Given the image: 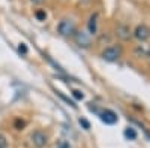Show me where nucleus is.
Listing matches in <instances>:
<instances>
[{
	"label": "nucleus",
	"instance_id": "obj_1",
	"mask_svg": "<svg viewBox=\"0 0 150 148\" xmlns=\"http://www.w3.org/2000/svg\"><path fill=\"white\" fill-rule=\"evenodd\" d=\"M77 32V24L72 18H62L57 24V33L62 38H72Z\"/></svg>",
	"mask_w": 150,
	"mask_h": 148
},
{
	"label": "nucleus",
	"instance_id": "obj_2",
	"mask_svg": "<svg viewBox=\"0 0 150 148\" xmlns=\"http://www.w3.org/2000/svg\"><path fill=\"white\" fill-rule=\"evenodd\" d=\"M122 54H123V49L120 45H110L102 49L101 57H102V60L108 61V63H114V61H117L122 57Z\"/></svg>",
	"mask_w": 150,
	"mask_h": 148
},
{
	"label": "nucleus",
	"instance_id": "obj_3",
	"mask_svg": "<svg viewBox=\"0 0 150 148\" xmlns=\"http://www.w3.org/2000/svg\"><path fill=\"white\" fill-rule=\"evenodd\" d=\"M48 133L42 129H36L30 133V142L35 148H45L48 145Z\"/></svg>",
	"mask_w": 150,
	"mask_h": 148
},
{
	"label": "nucleus",
	"instance_id": "obj_4",
	"mask_svg": "<svg viewBox=\"0 0 150 148\" xmlns=\"http://www.w3.org/2000/svg\"><path fill=\"white\" fill-rule=\"evenodd\" d=\"M72 39H74L75 43H77V46H80V48L87 49V48L92 46V34L87 30H78L77 29L75 34L72 36Z\"/></svg>",
	"mask_w": 150,
	"mask_h": 148
},
{
	"label": "nucleus",
	"instance_id": "obj_5",
	"mask_svg": "<svg viewBox=\"0 0 150 148\" xmlns=\"http://www.w3.org/2000/svg\"><path fill=\"white\" fill-rule=\"evenodd\" d=\"M132 36L137 39V41H140V42H146L150 39V27L147 26V24H138L134 32H132Z\"/></svg>",
	"mask_w": 150,
	"mask_h": 148
},
{
	"label": "nucleus",
	"instance_id": "obj_6",
	"mask_svg": "<svg viewBox=\"0 0 150 148\" xmlns=\"http://www.w3.org/2000/svg\"><path fill=\"white\" fill-rule=\"evenodd\" d=\"M114 34H116V38L120 39V41H129L131 39V36H132V32L129 29L128 24H117L116 29H114Z\"/></svg>",
	"mask_w": 150,
	"mask_h": 148
},
{
	"label": "nucleus",
	"instance_id": "obj_7",
	"mask_svg": "<svg viewBox=\"0 0 150 148\" xmlns=\"http://www.w3.org/2000/svg\"><path fill=\"white\" fill-rule=\"evenodd\" d=\"M98 115L101 118L105 124H116L117 123V114L111 109H102V111H98Z\"/></svg>",
	"mask_w": 150,
	"mask_h": 148
},
{
	"label": "nucleus",
	"instance_id": "obj_8",
	"mask_svg": "<svg viewBox=\"0 0 150 148\" xmlns=\"http://www.w3.org/2000/svg\"><path fill=\"white\" fill-rule=\"evenodd\" d=\"M98 12H95V14H92L89 17V21H87V32H89L92 36H95L98 33Z\"/></svg>",
	"mask_w": 150,
	"mask_h": 148
},
{
	"label": "nucleus",
	"instance_id": "obj_9",
	"mask_svg": "<svg viewBox=\"0 0 150 148\" xmlns=\"http://www.w3.org/2000/svg\"><path fill=\"white\" fill-rule=\"evenodd\" d=\"M125 138L129 139V141L137 139V132H135V129H134V127H126V129H125Z\"/></svg>",
	"mask_w": 150,
	"mask_h": 148
},
{
	"label": "nucleus",
	"instance_id": "obj_10",
	"mask_svg": "<svg viewBox=\"0 0 150 148\" xmlns=\"http://www.w3.org/2000/svg\"><path fill=\"white\" fill-rule=\"evenodd\" d=\"M35 17L38 18V21H45L47 20V12L44 9H38L35 12Z\"/></svg>",
	"mask_w": 150,
	"mask_h": 148
},
{
	"label": "nucleus",
	"instance_id": "obj_11",
	"mask_svg": "<svg viewBox=\"0 0 150 148\" xmlns=\"http://www.w3.org/2000/svg\"><path fill=\"white\" fill-rule=\"evenodd\" d=\"M0 148H9V142H8V138L5 135L0 133Z\"/></svg>",
	"mask_w": 150,
	"mask_h": 148
},
{
	"label": "nucleus",
	"instance_id": "obj_12",
	"mask_svg": "<svg viewBox=\"0 0 150 148\" xmlns=\"http://www.w3.org/2000/svg\"><path fill=\"white\" fill-rule=\"evenodd\" d=\"M56 148H71V144H69L68 141H65V139H62V141L57 142Z\"/></svg>",
	"mask_w": 150,
	"mask_h": 148
},
{
	"label": "nucleus",
	"instance_id": "obj_13",
	"mask_svg": "<svg viewBox=\"0 0 150 148\" xmlns=\"http://www.w3.org/2000/svg\"><path fill=\"white\" fill-rule=\"evenodd\" d=\"M24 126H26V123H24L23 120H20V118L15 120V129H17V130H23Z\"/></svg>",
	"mask_w": 150,
	"mask_h": 148
},
{
	"label": "nucleus",
	"instance_id": "obj_14",
	"mask_svg": "<svg viewBox=\"0 0 150 148\" xmlns=\"http://www.w3.org/2000/svg\"><path fill=\"white\" fill-rule=\"evenodd\" d=\"M78 121H80V124H81V126L84 127V130H89V129H90V123L87 121L86 118H80Z\"/></svg>",
	"mask_w": 150,
	"mask_h": 148
},
{
	"label": "nucleus",
	"instance_id": "obj_15",
	"mask_svg": "<svg viewBox=\"0 0 150 148\" xmlns=\"http://www.w3.org/2000/svg\"><path fill=\"white\" fill-rule=\"evenodd\" d=\"M72 94H74V97H75V99H78V100H81V99L84 97V94H83L80 90H74V91H72Z\"/></svg>",
	"mask_w": 150,
	"mask_h": 148
},
{
	"label": "nucleus",
	"instance_id": "obj_16",
	"mask_svg": "<svg viewBox=\"0 0 150 148\" xmlns=\"http://www.w3.org/2000/svg\"><path fill=\"white\" fill-rule=\"evenodd\" d=\"M18 51H20V53H23V54H26V53H27V46L24 45V43H20V46H18Z\"/></svg>",
	"mask_w": 150,
	"mask_h": 148
},
{
	"label": "nucleus",
	"instance_id": "obj_17",
	"mask_svg": "<svg viewBox=\"0 0 150 148\" xmlns=\"http://www.w3.org/2000/svg\"><path fill=\"white\" fill-rule=\"evenodd\" d=\"M30 2L33 3V5H41V3H44L45 0H30Z\"/></svg>",
	"mask_w": 150,
	"mask_h": 148
}]
</instances>
